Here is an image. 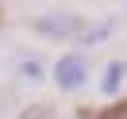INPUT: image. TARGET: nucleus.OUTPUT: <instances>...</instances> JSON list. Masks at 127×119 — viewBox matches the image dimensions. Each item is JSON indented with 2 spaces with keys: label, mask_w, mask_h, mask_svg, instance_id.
Segmentation results:
<instances>
[{
  "label": "nucleus",
  "mask_w": 127,
  "mask_h": 119,
  "mask_svg": "<svg viewBox=\"0 0 127 119\" xmlns=\"http://www.w3.org/2000/svg\"><path fill=\"white\" fill-rule=\"evenodd\" d=\"M85 81H89V62L81 54H62L54 62V85L62 92H77L85 88Z\"/></svg>",
  "instance_id": "obj_2"
},
{
  "label": "nucleus",
  "mask_w": 127,
  "mask_h": 119,
  "mask_svg": "<svg viewBox=\"0 0 127 119\" xmlns=\"http://www.w3.org/2000/svg\"><path fill=\"white\" fill-rule=\"evenodd\" d=\"M16 77L23 81V85H42V81H46V65H42V58L19 54V58H16Z\"/></svg>",
  "instance_id": "obj_3"
},
{
  "label": "nucleus",
  "mask_w": 127,
  "mask_h": 119,
  "mask_svg": "<svg viewBox=\"0 0 127 119\" xmlns=\"http://www.w3.org/2000/svg\"><path fill=\"white\" fill-rule=\"evenodd\" d=\"M35 35L42 39H54V42H65V39H81V16L77 12H42V16L31 19Z\"/></svg>",
  "instance_id": "obj_1"
},
{
  "label": "nucleus",
  "mask_w": 127,
  "mask_h": 119,
  "mask_svg": "<svg viewBox=\"0 0 127 119\" xmlns=\"http://www.w3.org/2000/svg\"><path fill=\"white\" fill-rule=\"evenodd\" d=\"M19 119H54V115H50V108H46V104H35V108H27Z\"/></svg>",
  "instance_id": "obj_5"
},
{
  "label": "nucleus",
  "mask_w": 127,
  "mask_h": 119,
  "mask_svg": "<svg viewBox=\"0 0 127 119\" xmlns=\"http://www.w3.org/2000/svg\"><path fill=\"white\" fill-rule=\"evenodd\" d=\"M123 77H127V62H108L104 65V81H100V92L104 96H116L119 88H123Z\"/></svg>",
  "instance_id": "obj_4"
},
{
  "label": "nucleus",
  "mask_w": 127,
  "mask_h": 119,
  "mask_svg": "<svg viewBox=\"0 0 127 119\" xmlns=\"http://www.w3.org/2000/svg\"><path fill=\"white\" fill-rule=\"evenodd\" d=\"M104 119H127V108H112V111H108Z\"/></svg>",
  "instance_id": "obj_6"
}]
</instances>
